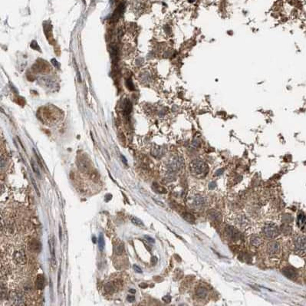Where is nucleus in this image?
<instances>
[{
	"label": "nucleus",
	"mask_w": 306,
	"mask_h": 306,
	"mask_svg": "<svg viewBox=\"0 0 306 306\" xmlns=\"http://www.w3.org/2000/svg\"><path fill=\"white\" fill-rule=\"evenodd\" d=\"M146 5H147L146 0H132L131 1V6L134 11H136V12H143L145 9Z\"/></svg>",
	"instance_id": "5"
},
{
	"label": "nucleus",
	"mask_w": 306,
	"mask_h": 306,
	"mask_svg": "<svg viewBox=\"0 0 306 306\" xmlns=\"http://www.w3.org/2000/svg\"><path fill=\"white\" fill-rule=\"evenodd\" d=\"M183 165V160L182 157H175L170 162L169 168L172 171H177L180 170Z\"/></svg>",
	"instance_id": "4"
},
{
	"label": "nucleus",
	"mask_w": 306,
	"mask_h": 306,
	"mask_svg": "<svg viewBox=\"0 0 306 306\" xmlns=\"http://www.w3.org/2000/svg\"><path fill=\"white\" fill-rule=\"evenodd\" d=\"M14 261L16 263H18V264H25L26 263V257H25V255L22 252H18L16 251L15 253H14L13 256Z\"/></svg>",
	"instance_id": "10"
},
{
	"label": "nucleus",
	"mask_w": 306,
	"mask_h": 306,
	"mask_svg": "<svg viewBox=\"0 0 306 306\" xmlns=\"http://www.w3.org/2000/svg\"><path fill=\"white\" fill-rule=\"evenodd\" d=\"M204 204H205V200L200 195H196L193 199V205L194 208H196V209H199L203 207Z\"/></svg>",
	"instance_id": "9"
},
{
	"label": "nucleus",
	"mask_w": 306,
	"mask_h": 306,
	"mask_svg": "<svg viewBox=\"0 0 306 306\" xmlns=\"http://www.w3.org/2000/svg\"><path fill=\"white\" fill-rule=\"evenodd\" d=\"M131 108H132V107H131L130 100H126L124 103V105H123V112H124V115H127L128 114H130Z\"/></svg>",
	"instance_id": "15"
},
{
	"label": "nucleus",
	"mask_w": 306,
	"mask_h": 306,
	"mask_svg": "<svg viewBox=\"0 0 306 306\" xmlns=\"http://www.w3.org/2000/svg\"><path fill=\"white\" fill-rule=\"evenodd\" d=\"M97 243H98L99 249H100V252H102L103 250H104V245H105V243H104V236H103V234H102V233H100V235H99L98 239H97Z\"/></svg>",
	"instance_id": "19"
},
{
	"label": "nucleus",
	"mask_w": 306,
	"mask_h": 306,
	"mask_svg": "<svg viewBox=\"0 0 306 306\" xmlns=\"http://www.w3.org/2000/svg\"><path fill=\"white\" fill-rule=\"evenodd\" d=\"M190 169L191 173L194 175H201L207 171V165L203 161L196 159L193 161L190 164Z\"/></svg>",
	"instance_id": "1"
},
{
	"label": "nucleus",
	"mask_w": 306,
	"mask_h": 306,
	"mask_svg": "<svg viewBox=\"0 0 306 306\" xmlns=\"http://www.w3.org/2000/svg\"><path fill=\"white\" fill-rule=\"evenodd\" d=\"M124 11V3H120V5L117 6V8L115 9L114 14H113L112 15L113 19H114V20H117L118 18H120V17H121V15H123Z\"/></svg>",
	"instance_id": "11"
},
{
	"label": "nucleus",
	"mask_w": 306,
	"mask_h": 306,
	"mask_svg": "<svg viewBox=\"0 0 306 306\" xmlns=\"http://www.w3.org/2000/svg\"><path fill=\"white\" fill-rule=\"evenodd\" d=\"M129 292H130L131 293H134V294L136 292V291L134 289H130L129 290Z\"/></svg>",
	"instance_id": "38"
},
{
	"label": "nucleus",
	"mask_w": 306,
	"mask_h": 306,
	"mask_svg": "<svg viewBox=\"0 0 306 306\" xmlns=\"http://www.w3.org/2000/svg\"><path fill=\"white\" fill-rule=\"evenodd\" d=\"M280 250V246L279 244V243L277 242H275V241H273L271 243H269L268 244L267 246V252L269 253L270 255H275L276 253H278Z\"/></svg>",
	"instance_id": "8"
},
{
	"label": "nucleus",
	"mask_w": 306,
	"mask_h": 306,
	"mask_svg": "<svg viewBox=\"0 0 306 306\" xmlns=\"http://www.w3.org/2000/svg\"><path fill=\"white\" fill-rule=\"evenodd\" d=\"M183 216L184 219L189 222H194V221H195V217L192 214H190V213H187V212L184 213Z\"/></svg>",
	"instance_id": "23"
},
{
	"label": "nucleus",
	"mask_w": 306,
	"mask_h": 306,
	"mask_svg": "<svg viewBox=\"0 0 306 306\" xmlns=\"http://www.w3.org/2000/svg\"><path fill=\"white\" fill-rule=\"evenodd\" d=\"M29 249H31L33 252L36 253V252H39L41 250V244L39 241H32V243H30V246H29Z\"/></svg>",
	"instance_id": "16"
},
{
	"label": "nucleus",
	"mask_w": 306,
	"mask_h": 306,
	"mask_svg": "<svg viewBox=\"0 0 306 306\" xmlns=\"http://www.w3.org/2000/svg\"><path fill=\"white\" fill-rule=\"evenodd\" d=\"M226 233L227 234V236L230 238L231 239H238L239 237V231L236 229H235L234 227L230 226H226Z\"/></svg>",
	"instance_id": "7"
},
{
	"label": "nucleus",
	"mask_w": 306,
	"mask_h": 306,
	"mask_svg": "<svg viewBox=\"0 0 306 306\" xmlns=\"http://www.w3.org/2000/svg\"><path fill=\"white\" fill-rule=\"evenodd\" d=\"M95 239H96L95 237H94H94H93V242H94V243H96Z\"/></svg>",
	"instance_id": "39"
},
{
	"label": "nucleus",
	"mask_w": 306,
	"mask_h": 306,
	"mask_svg": "<svg viewBox=\"0 0 306 306\" xmlns=\"http://www.w3.org/2000/svg\"><path fill=\"white\" fill-rule=\"evenodd\" d=\"M250 243L253 246L258 247L262 244V239L261 238L258 236H253L250 238Z\"/></svg>",
	"instance_id": "18"
},
{
	"label": "nucleus",
	"mask_w": 306,
	"mask_h": 306,
	"mask_svg": "<svg viewBox=\"0 0 306 306\" xmlns=\"http://www.w3.org/2000/svg\"><path fill=\"white\" fill-rule=\"evenodd\" d=\"M59 239H60V241H62V230L61 226H59Z\"/></svg>",
	"instance_id": "31"
},
{
	"label": "nucleus",
	"mask_w": 306,
	"mask_h": 306,
	"mask_svg": "<svg viewBox=\"0 0 306 306\" xmlns=\"http://www.w3.org/2000/svg\"><path fill=\"white\" fill-rule=\"evenodd\" d=\"M124 250V246L123 243H121V244L118 245V246H117V248H116L115 253L117 256H120V255H122Z\"/></svg>",
	"instance_id": "24"
},
{
	"label": "nucleus",
	"mask_w": 306,
	"mask_h": 306,
	"mask_svg": "<svg viewBox=\"0 0 306 306\" xmlns=\"http://www.w3.org/2000/svg\"><path fill=\"white\" fill-rule=\"evenodd\" d=\"M209 216L212 218V220L218 221V222H219L221 220V219H222L220 213L215 210H211L210 212H209Z\"/></svg>",
	"instance_id": "17"
},
{
	"label": "nucleus",
	"mask_w": 306,
	"mask_h": 306,
	"mask_svg": "<svg viewBox=\"0 0 306 306\" xmlns=\"http://www.w3.org/2000/svg\"><path fill=\"white\" fill-rule=\"evenodd\" d=\"M222 171H223V170H222V169H221V170H219V171H217V173H216V176L220 175V174H222Z\"/></svg>",
	"instance_id": "35"
},
{
	"label": "nucleus",
	"mask_w": 306,
	"mask_h": 306,
	"mask_svg": "<svg viewBox=\"0 0 306 306\" xmlns=\"http://www.w3.org/2000/svg\"><path fill=\"white\" fill-rule=\"evenodd\" d=\"M163 301L166 303H170L171 301V296L169 295H167L164 297H163Z\"/></svg>",
	"instance_id": "26"
},
{
	"label": "nucleus",
	"mask_w": 306,
	"mask_h": 306,
	"mask_svg": "<svg viewBox=\"0 0 306 306\" xmlns=\"http://www.w3.org/2000/svg\"><path fill=\"white\" fill-rule=\"evenodd\" d=\"M60 271H61V269H59V279H58V287H59V282H60Z\"/></svg>",
	"instance_id": "37"
},
{
	"label": "nucleus",
	"mask_w": 306,
	"mask_h": 306,
	"mask_svg": "<svg viewBox=\"0 0 306 306\" xmlns=\"http://www.w3.org/2000/svg\"><path fill=\"white\" fill-rule=\"evenodd\" d=\"M282 273L286 276V277L292 279L296 276V272L294 269L291 267H286L282 270Z\"/></svg>",
	"instance_id": "13"
},
{
	"label": "nucleus",
	"mask_w": 306,
	"mask_h": 306,
	"mask_svg": "<svg viewBox=\"0 0 306 306\" xmlns=\"http://www.w3.org/2000/svg\"><path fill=\"white\" fill-rule=\"evenodd\" d=\"M131 222H132L133 224L135 225V226H144V222H143L141 219H138V218H137V217H133L132 219H131Z\"/></svg>",
	"instance_id": "21"
},
{
	"label": "nucleus",
	"mask_w": 306,
	"mask_h": 306,
	"mask_svg": "<svg viewBox=\"0 0 306 306\" xmlns=\"http://www.w3.org/2000/svg\"><path fill=\"white\" fill-rule=\"evenodd\" d=\"M120 157H121V159H122V161H123V162H124V164H125V165H127V160H126L125 157H124L123 155H121V156H120Z\"/></svg>",
	"instance_id": "33"
},
{
	"label": "nucleus",
	"mask_w": 306,
	"mask_h": 306,
	"mask_svg": "<svg viewBox=\"0 0 306 306\" xmlns=\"http://www.w3.org/2000/svg\"><path fill=\"white\" fill-rule=\"evenodd\" d=\"M13 300L15 302V304H22V301H23V298H22V296L20 294H15L14 295Z\"/></svg>",
	"instance_id": "22"
},
{
	"label": "nucleus",
	"mask_w": 306,
	"mask_h": 306,
	"mask_svg": "<svg viewBox=\"0 0 306 306\" xmlns=\"http://www.w3.org/2000/svg\"><path fill=\"white\" fill-rule=\"evenodd\" d=\"M295 249L296 251L304 252L306 251V237L304 236H298L295 239L294 241Z\"/></svg>",
	"instance_id": "3"
},
{
	"label": "nucleus",
	"mask_w": 306,
	"mask_h": 306,
	"mask_svg": "<svg viewBox=\"0 0 306 306\" xmlns=\"http://www.w3.org/2000/svg\"><path fill=\"white\" fill-rule=\"evenodd\" d=\"M145 238H146V239H147V241H149V242H151V243H154V242H155V241H154V239H153V238L150 237V236H145Z\"/></svg>",
	"instance_id": "30"
},
{
	"label": "nucleus",
	"mask_w": 306,
	"mask_h": 306,
	"mask_svg": "<svg viewBox=\"0 0 306 306\" xmlns=\"http://www.w3.org/2000/svg\"><path fill=\"white\" fill-rule=\"evenodd\" d=\"M189 2H195V0H189Z\"/></svg>",
	"instance_id": "40"
},
{
	"label": "nucleus",
	"mask_w": 306,
	"mask_h": 306,
	"mask_svg": "<svg viewBox=\"0 0 306 306\" xmlns=\"http://www.w3.org/2000/svg\"><path fill=\"white\" fill-rule=\"evenodd\" d=\"M157 257L154 256V257L152 258V263H153V265H155L156 263H157Z\"/></svg>",
	"instance_id": "32"
},
{
	"label": "nucleus",
	"mask_w": 306,
	"mask_h": 306,
	"mask_svg": "<svg viewBox=\"0 0 306 306\" xmlns=\"http://www.w3.org/2000/svg\"><path fill=\"white\" fill-rule=\"evenodd\" d=\"M215 186H216V184H215V183H211L209 184V189H213Z\"/></svg>",
	"instance_id": "34"
},
{
	"label": "nucleus",
	"mask_w": 306,
	"mask_h": 306,
	"mask_svg": "<svg viewBox=\"0 0 306 306\" xmlns=\"http://www.w3.org/2000/svg\"><path fill=\"white\" fill-rule=\"evenodd\" d=\"M127 300L128 301H130V302H133V301H135V298L133 295H128L127 297Z\"/></svg>",
	"instance_id": "28"
},
{
	"label": "nucleus",
	"mask_w": 306,
	"mask_h": 306,
	"mask_svg": "<svg viewBox=\"0 0 306 306\" xmlns=\"http://www.w3.org/2000/svg\"><path fill=\"white\" fill-rule=\"evenodd\" d=\"M133 269H134V270L136 273H142V269H141V268L139 267L138 266H137V265H134V266H133Z\"/></svg>",
	"instance_id": "27"
},
{
	"label": "nucleus",
	"mask_w": 306,
	"mask_h": 306,
	"mask_svg": "<svg viewBox=\"0 0 306 306\" xmlns=\"http://www.w3.org/2000/svg\"><path fill=\"white\" fill-rule=\"evenodd\" d=\"M35 285L38 289H43L45 287V278L43 275H39L37 276L36 282H35Z\"/></svg>",
	"instance_id": "12"
},
{
	"label": "nucleus",
	"mask_w": 306,
	"mask_h": 306,
	"mask_svg": "<svg viewBox=\"0 0 306 306\" xmlns=\"http://www.w3.org/2000/svg\"><path fill=\"white\" fill-rule=\"evenodd\" d=\"M49 250H50V254H51V263H52V266H55V241H54L53 238L50 237L49 239Z\"/></svg>",
	"instance_id": "6"
},
{
	"label": "nucleus",
	"mask_w": 306,
	"mask_h": 306,
	"mask_svg": "<svg viewBox=\"0 0 306 306\" xmlns=\"http://www.w3.org/2000/svg\"><path fill=\"white\" fill-rule=\"evenodd\" d=\"M279 231L278 229V226L273 222L267 223L263 227V234L269 239H274L279 235Z\"/></svg>",
	"instance_id": "2"
},
{
	"label": "nucleus",
	"mask_w": 306,
	"mask_h": 306,
	"mask_svg": "<svg viewBox=\"0 0 306 306\" xmlns=\"http://www.w3.org/2000/svg\"><path fill=\"white\" fill-rule=\"evenodd\" d=\"M31 180H32V184H33V186H34V188H35V191H36V193H37V195H38V196H40V193H39V189H38V187H37V186H36V183H35V180H34V178H33V177H31Z\"/></svg>",
	"instance_id": "25"
},
{
	"label": "nucleus",
	"mask_w": 306,
	"mask_h": 306,
	"mask_svg": "<svg viewBox=\"0 0 306 306\" xmlns=\"http://www.w3.org/2000/svg\"><path fill=\"white\" fill-rule=\"evenodd\" d=\"M139 286H140V287H141V288H146V287H147V284H144V283H143V284H141Z\"/></svg>",
	"instance_id": "36"
},
{
	"label": "nucleus",
	"mask_w": 306,
	"mask_h": 306,
	"mask_svg": "<svg viewBox=\"0 0 306 306\" xmlns=\"http://www.w3.org/2000/svg\"><path fill=\"white\" fill-rule=\"evenodd\" d=\"M196 295L198 298H205L207 295V290L204 287H199L196 290Z\"/></svg>",
	"instance_id": "14"
},
{
	"label": "nucleus",
	"mask_w": 306,
	"mask_h": 306,
	"mask_svg": "<svg viewBox=\"0 0 306 306\" xmlns=\"http://www.w3.org/2000/svg\"><path fill=\"white\" fill-rule=\"evenodd\" d=\"M31 165H32V170H33L34 172H35V174H36V175L38 176V177H39L41 179V174H40V172H39V168H38V167H37L36 164L34 162L33 160H32V161H31Z\"/></svg>",
	"instance_id": "20"
},
{
	"label": "nucleus",
	"mask_w": 306,
	"mask_h": 306,
	"mask_svg": "<svg viewBox=\"0 0 306 306\" xmlns=\"http://www.w3.org/2000/svg\"><path fill=\"white\" fill-rule=\"evenodd\" d=\"M35 157H36L37 161H38V163H39V166L41 167V168H42V169H43V165H42V164L41 163V161H40V159H39V157L37 156L36 154H35Z\"/></svg>",
	"instance_id": "29"
}]
</instances>
